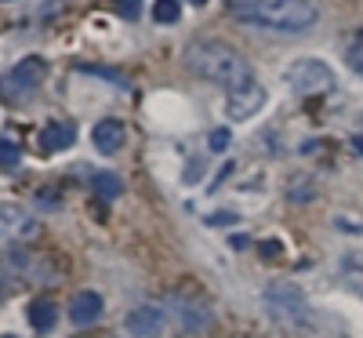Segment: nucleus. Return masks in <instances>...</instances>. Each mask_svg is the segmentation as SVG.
Instances as JSON below:
<instances>
[{
	"label": "nucleus",
	"mask_w": 363,
	"mask_h": 338,
	"mask_svg": "<svg viewBox=\"0 0 363 338\" xmlns=\"http://www.w3.org/2000/svg\"><path fill=\"white\" fill-rule=\"evenodd\" d=\"M265 87H258V84H251V87H244V91H229V99H225V113H229V120H251L255 113H262L265 109Z\"/></svg>",
	"instance_id": "6e6552de"
},
{
	"label": "nucleus",
	"mask_w": 363,
	"mask_h": 338,
	"mask_svg": "<svg viewBox=\"0 0 363 338\" xmlns=\"http://www.w3.org/2000/svg\"><path fill=\"white\" fill-rule=\"evenodd\" d=\"M236 22L269 33H309L320 22L316 0H225Z\"/></svg>",
	"instance_id": "f257e3e1"
},
{
	"label": "nucleus",
	"mask_w": 363,
	"mask_h": 338,
	"mask_svg": "<svg viewBox=\"0 0 363 338\" xmlns=\"http://www.w3.org/2000/svg\"><path fill=\"white\" fill-rule=\"evenodd\" d=\"M284 255V244L280 240H262V258L272 262V258H280Z\"/></svg>",
	"instance_id": "6ab92c4d"
},
{
	"label": "nucleus",
	"mask_w": 363,
	"mask_h": 338,
	"mask_svg": "<svg viewBox=\"0 0 363 338\" xmlns=\"http://www.w3.org/2000/svg\"><path fill=\"white\" fill-rule=\"evenodd\" d=\"M77 142V128L62 124V120H51V124L40 131V153H62Z\"/></svg>",
	"instance_id": "9b49d317"
},
{
	"label": "nucleus",
	"mask_w": 363,
	"mask_h": 338,
	"mask_svg": "<svg viewBox=\"0 0 363 338\" xmlns=\"http://www.w3.org/2000/svg\"><path fill=\"white\" fill-rule=\"evenodd\" d=\"M189 4H193V8H203V4H207V0H189Z\"/></svg>",
	"instance_id": "5701e85b"
},
{
	"label": "nucleus",
	"mask_w": 363,
	"mask_h": 338,
	"mask_svg": "<svg viewBox=\"0 0 363 338\" xmlns=\"http://www.w3.org/2000/svg\"><path fill=\"white\" fill-rule=\"evenodd\" d=\"M345 58H349V66H352V73L363 80V33H356L352 40H349V51H345Z\"/></svg>",
	"instance_id": "f3484780"
},
{
	"label": "nucleus",
	"mask_w": 363,
	"mask_h": 338,
	"mask_svg": "<svg viewBox=\"0 0 363 338\" xmlns=\"http://www.w3.org/2000/svg\"><path fill=\"white\" fill-rule=\"evenodd\" d=\"M167 313L174 320V327L182 334H207L215 327V313H211V305L186 295V291H171L167 295Z\"/></svg>",
	"instance_id": "20e7f679"
},
{
	"label": "nucleus",
	"mask_w": 363,
	"mask_h": 338,
	"mask_svg": "<svg viewBox=\"0 0 363 338\" xmlns=\"http://www.w3.org/2000/svg\"><path fill=\"white\" fill-rule=\"evenodd\" d=\"M178 15H182L178 0H157V4H153V22L157 26H174Z\"/></svg>",
	"instance_id": "2eb2a0df"
},
{
	"label": "nucleus",
	"mask_w": 363,
	"mask_h": 338,
	"mask_svg": "<svg viewBox=\"0 0 363 338\" xmlns=\"http://www.w3.org/2000/svg\"><path fill=\"white\" fill-rule=\"evenodd\" d=\"M26 317H29V327L33 331L48 334L55 327V320H58V310H55V302H48V298H33L29 310H26Z\"/></svg>",
	"instance_id": "ddd939ff"
},
{
	"label": "nucleus",
	"mask_w": 363,
	"mask_h": 338,
	"mask_svg": "<svg viewBox=\"0 0 363 338\" xmlns=\"http://www.w3.org/2000/svg\"><path fill=\"white\" fill-rule=\"evenodd\" d=\"M116 11H120V18L135 22L142 15V0H116Z\"/></svg>",
	"instance_id": "a211bd4d"
},
{
	"label": "nucleus",
	"mask_w": 363,
	"mask_h": 338,
	"mask_svg": "<svg viewBox=\"0 0 363 338\" xmlns=\"http://www.w3.org/2000/svg\"><path fill=\"white\" fill-rule=\"evenodd\" d=\"M18 160H22V149H18V142L15 138H0V168H18Z\"/></svg>",
	"instance_id": "dca6fc26"
},
{
	"label": "nucleus",
	"mask_w": 363,
	"mask_h": 338,
	"mask_svg": "<svg viewBox=\"0 0 363 338\" xmlns=\"http://www.w3.org/2000/svg\"><path fill=\"white\" fill-rule=\"evenodd\" d=\"M44 73H48L44 58L29 55V58H22V62H15V70L8 73V80L0 84V91H4L8 99H26V95H33V91L40 87Z\"/></svg>",
	"instance_id": "0eeeda50"
},
{
	"label": "nucleus",
	"mask_w": 363,
	"mask_h": 338,
	"mask_svg": "<svg viewBox=\"0 0 363 338\" xmlns=\"http://www.w3.org/2000/svg\"><path fill=\"white\" fill-rule=\"evenodd\" d=\"M124 327L135 338H160L167 320H164V310H157V305H138V310H131L124 317Z\"/></svg>",
	"instance_id": "1a4fd4ad"
},
{
	"label": "nucleus",
	"mask_w": 363,
	"mask_h": 338,
	"mask_svg": "<svg viewBox=\"0 0 363 338\" xmlns=\"http://www.w3.org/2000/svg\"><path fill=\"white\" fill-rule=\"evenodd\" d=\"M91 142H95V149L99 153H106V157H109V153H116L120 146H124V124H120V120H99V124H95V131H91Z\"/></svg>",
	"instance_id": "f8f14e48"
},
{
	"label": "nucleus",
	"mask_w": 363,
	"mask_h": 338,
	"mask_svg": "<svg viewBox=\"0 0 363 338\" xmlns=\"http://www.w3.org/2000/svg\"><path fill=\"white\" fill-rule=\"evenodd\" d=\"M262 305L272 324H280L284 331H294V334H306L313 327V305L306 298V291L287 284V280H272L265 291H262Z\"/></svg>",
	"instance_id": "7ed1b4c3"
},
{
	"label": "nucleus",
	"mask_w": 363,
	"mask_h": 338,
	"mask_svg": "<svg viewBox=\"0 0 363 338\" xmlns=\"http://www.w3.org/2000/svg\"><path fill=\"white\" fill-rule=\"evenodd\" d=\"M106 313V302L99 291H77L73 302H69V324L73 327H91V324H99Z\"/></svg>",
	"instance_id": "9d476101"
},
{
	"label": "nucleus",
	"mask_w": 363,
	"mask_h": 338,
	"mask_svg": "<svg viewBox=\"0 0 363 338\" xmlns=\"http://www.w3.org/2000/svg\"><path fill=\"white\" fill-rule=\"evenodd\" d=\"M186 66H189L200 80L218 84L225 95H229V91H244V87L258 84L251 62H247V58L240 55L233 44H225V40H211V37L193 40V44L186 48Z\"/></svg>",
	"instance_id": "f03ea898"
},
{
	"label": "nucleus",
	"mask_w": 363,
	"mask_h": 338,
	"mask_svg": "<svg viewBox=\"0 0 363 338\" xmlns=\"http://www.w3.org/2000/svg\"><path fill=\"white\" fill-rule=\"evenodd\" d=\"M287 84L294 95L313 99V95H323V91L335 87V70L323 58H298V62L287 66Z\"/></svg>",
	"instance_id": "39448f33"
},
{
	"label": "nucleus",
	"mask_w": 363,
	"mask_h": 338,
	"mask_svg": "<svg viewBox=\"0 0 363 338\" xmlns=\"http://www.w3.org/2000/svg\"><path fill=\"white\" fill-rule=\"evenodd\" d=\"M91 186H95V193L102 200H116L120 193H124V182H120V175H113V171H99Z\"/></svg>",
	"instance_id": "4468645a"
},
{
	"label": "nucleus",
	"mask_w": 363,
	"mask_h": 338,
	"mask_svg": "<svg viewBox=\"0 0 363 338\" xmlns=\"http://www.w3.org/2000/svg\"><path fill=\"white\" fill-rule=\"evenodd\" d=\"M229 146V131L225 128H218V131H211V138H207V149H215V153H222Z\"/></svg>",
	"instance_id": "aec40b11"
},
{
	"label": "nucleus",
	"mask_w": 363,
	"mask_h": 338,
	"mask_svg": "<svg viewBox=\"0 0 363 338\" xmlns=\"http://www.w3.org/2000/svg\"><path fill=\"white\" fill-rule=\"evenodd\" d=\"M233 248H236V251H247L251 240H247V236H233Z\"/></svg>",
	"instance_id": "4be33fe9"
},
{
	"label": "nucleus",
	"mask_w": 363,
	"mask_h": 338,
	"mask_svg": "<svg viewBox=\"0 0 363 338\" xmlns=\"http://www.w3.org/2000/svg\"><path fill=\"white\" fill-rule=\"evenodd\" d=\"M40 233V222L33 211H26L22 204H0V248H15Z\"/></svg>",
	"instance_id": "423d86ee"
},
{
	"label": "nucleus",
	"mask_w": 363,
	"mask_h": 338,
	"mask_svg": "<svg viewBox=\"0 0 363 338\" xmlns=\"http://www.w3.org/2000/svg\"><path fill=\"white\" fill-rule=\"evenodd\" d=\"M207 222H211V226H233V222H236V214H233V211H218V214H211Z\"/></svg>",
	"instance_id": "412c9836"
},
{
	"label": "nucleus",
	"mask_w": 363,
	"mask_h": 338,
	"mask_svg": "<svg viewBox=\"0 0 363 338\" xmlns=\"http://www.w3.org/2000/svg\"><path fill=\"white\" fill-rule=\"evenodd\" d=\"M0 338H18V334H0Z\"/></svg>",
	"instance_id": "b1692460"
}]
</instances>
